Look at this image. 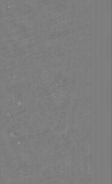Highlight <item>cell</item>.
<instances>
[{
	"mask_svg": "<svg viewBox=\"0 0 112 184\" xmlns=\"http://www.w3.org/2000/svg\"><path fill=\"white\" fill-rule=\"evenodd\" d=\"M107 1V7L111 9V0H106Z\"/></svg>",
	"mask_w": 112,
	"mask_h": 184,
	"instance_id": "cell-3",
	"label": "cell"
},
{
	"mask_svg": "<svg viewBox=\"0 0 112 184\" xmlns=\"http://www.w3.org/2000/svg\"><path fill=\"white\" fill-rule=\"evenodd\" d=\"M111 83L109 82V84L107 86L106 96L107 110L108 113H110L111 109Z\"/></svg>",
	"mask_w": 112,
	"mask_h": 184,
	"instance_id": "cell-1",
	"label": "cell"
},
{
	"mask_svg": "<svg viewBox=\"0 0 112 184\" xmlns=\"http://www.w3.org/2000/svg\"><path fill=\"white\" fill-rule=\"evenodd\" d=\"M106 57L109 61H111V38L109 36L108 38H107L106 44Z\"/></svg>",
	"mask_w": 112,
	"mask_h": 184,
	"instance_id": "cell-2",
	"label": "cell"
}]
</instances>
